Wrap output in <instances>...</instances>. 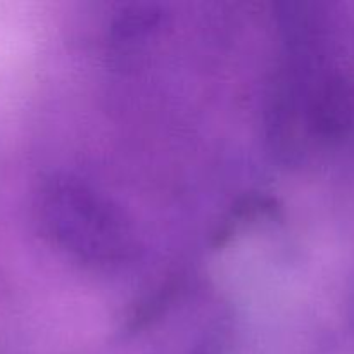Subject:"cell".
<instances>
[{"label": "cell", "mask_w": 354, "mask_h": 354, "mask_svg": "<svg viewBox=\"0 0 354 354\" xmlns=\"http://www.w3.org/2000/svg\"><path fill=\"white\" fill-rule=\"evenodd\" d=\"M54 194L50 207L61 237L95 256L116 249L118 225L104 206L80 190L68 189Z\"/></svg>", "instance_id": "obj_1"}]
</instances>
